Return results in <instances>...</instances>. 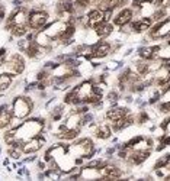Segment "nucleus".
Listing matches in <instances>:
<instances>
[{
    "label": "nucleus",
    "mask_w": 170,
    "mask_h": 181,
    "mask_svg": "<svg viewBox=\"0 0 170 181\" xmlns=\"http://www.w3.org/2000/svg\"><path fill=\"white\" fill-rule=\"evenodd\" d=\"M44 129H45V120L44 119H39V117H31V119H28L26 117V119H23V122L20 125L12 128V131H13V139H12V142L13 141L26 142L28 139L41 135L44 132Z\"/></svg>",
    "instance_id": "1"
},
{
    "label": "nucleus",
    "mask_w": 170,
    "mask_h": 181,
    "mask_svg": "<svg viewBox=\"0 0 170 181\" xmlns=\"http://www.w3.org/2000/svg\"><path fill=\"white\" fill-rule=\"evenodd\" d=\"M34 100L31 99L29 96H16L12 99L10 103V109H12V115L13 119H26L32 115V110H34Z\"/></svg>",
    "instance_id": "2"
},
{
    "label": "nucleus",
    "mask_w": 170,
    "mask_h": 181,
    "mask_svg": "<svg viewBox=\"0 0 170 181\" xmlns=\"http://www.w3.org/2000/svg\"><path fill=\"white\" fill-rule=\"evenodd\" d=\"M68 154H71L74 158H83L90 159L95 155V145L90 138H82L76 141L73 145H68Z\"/></svg>",
    "instance_id": "3"
},
{
    "label": "nucleus",
    "mask_w": 170,
    "mask_h": 181,
    "mask_svg": "<svg viewBox=\"0 0 170 181\" xmlns=\"http://www.w3.org/2000/svg\"><path fill=\"white\" fill-rule=\"evenodd\" d=\"M50 23V12L44 7H31L28 26L31 31H41Z\"/></svg>",
    "instance_id": "4"
},
{
    "label": "nucleus",
    "mask_w": 170,
    "mask_h": 181,
    "mask_svg": "<svg viewBox=\"0 0 170 181\" xmlns=\"http://www.w3.org/2000/svg\"><path fill=\"white\" fill-rule=\"evenodd\" d=\"M25 58L22 54L19 52H12V54H7L3 64H1V68L6 71V73H10V74H15V75H19L25 71Z\"/></svg>",
    "instance_id": "5"
},
{
    "label": "nucleus",
    "mask_w": 170,
    "mask_h": 181,
    "mask_svg": "<svg viewBox=\"0 0 170 181\" xmlns=\"http://www.w3.org/2000/svg\"><path fill=\"white\" fill-rule=\"evenodd\" d=\"M29 12H31V7H28V6H23V4L16 6V7L10 12V15L6 17L4 29L7 31L12 25H28Z\"/></svg>",
    "instance_id": "6"
},
{
    "label": "nucleus",
    "mask_w": 170,
    "mask_h": 181,
    "mask_svg": "<svg viewBox=\"0 0 170 181\" xmlns=\"http://www.w3.org/2000/svg\"><path fill=\"white\" fill-rule=\"evenodd\" d=\"M67 26H68V22L61 20V19H57V20L50 22V23H48L42 31L47 33L52 41H58V39H60V36L64 33V31H66V28H67Z\"/></svg>",
    "instance_id": "7"
},
{
    "label": "nucleus",
    "mask_w": 170,
    "mask_h": 181,
    "mask_svg": "<svg viewBox=\"0 0 170 181\" xmlns=\"http://www.w3.org/2000/svg\"><path fill=\"white\" fill-rule=\"evenodd\" d=\"M44 145H45V138H44L42 133L35 136V138H31L22 147L23 155H35L36 152H39L41 149L44 148Z\"/></svg>",
    "instance_id": "8"
},
{
    "label": "nucleus",
    "mask_w": 170,
    "mask_h": 181,
    "mask_svg": "<svg viewBox=\"0 0 170 181\" xmlns=\"http://www.w3.org/2000/svg\"><path fill=\"white\" fill-rule=\"evenodd\" d=\"M101 178H106V180H115V178H121L122 177V171L116 165H109L108 162L102 165L101 168H98Z\"/></svg>",
    "instance_id": "9"
},
{
    "label": "nucleus",
    "mask_w": 170,
    "mask_h": 181,
    "mask_svg": "<svg viewBox=\"0 0 170 181\" xmlns=\"http://www.w3.org/2000/svg\"><path fill=\"white\" fill-rule=\"evenodd\" d=\"M13 122L10 104H0V131L7 129Z\"/></svg>",
    "instance_id": "10"
},
{
    "label": "nucleus",
    "mask_w": 170,
    "mask_h": 181,
    "mask_svg": "<svg viewBox=\"0 0 170 181\" xmlns=\"http://www.w3.org/2000/svg\"><path fill=\"white\" fill-rule=\"evenodd\" d=\"M112 52V45L108 41H99L93 45V52H92V60L93 58H105Z\"/></svg>",
    "instance_id": "11"
},
{
    "label": "nucleus",
    "mask_w": 170,
    "mask_h": 181,
    "mask_svg": "<svg viewBox=\"0 0 170 181\" xmlns=\"http://www.w3.org/2000/svg\"><path fill=\"white\" fill-rule=\"evenodd\" d=\"M132 17H134V10L129 9V7H124L118 15L114 17V25L121 28V26L129 23V22L132 20Z\"/></svg>",
    "instance_id": "12"
},
{
    "label": "nucleus",
    "mask_w": 170,
    "mask_h": 181,
    "mask_svg": "<svg viewBox=\"0 0 170 181\" xmlns=\"http://www.w3.org/2000/svg\"><path fill=\"white\" fill-rule=\"evenodd\" d=\"M153 25V19L151 17H140L138 20H131V31L135 33H143L147 29H150V26Z\"/></svg>",
    "instance_id": "13"
},
{
    "label": "nucleus",
    "mask_w": 170,
    "mask_h": 181,
    "mask_svg": "<svg viewBox=\"0 0 170 181\" xmlns=\"http://www.w3.org/2000/svg\"><path fill=\"white\" fill-rule=\"evenodd\" d=\"M86 16H87V26H89V28H95V26H98L99 23L105 22L103 10L98 9V7H96V9L89 10V13H87Z\"/></svg>",
    "instance_id": "14"
},
{
    "label": "nucleus",
    "mask_w": 170,
    "mask_h": 181,
    "mask_svg": "<svg viewBox=\"0 0 170 181\" xmlns=\"http://www.w3.org/2000/svg\"><path fill=\"white\" fill-rule=\"evenodd\" d=\"M127 115H129V109H127V107H112L105 113V117L111 122H115V120H118V119Z\"/></svg>",
    "instance_id": "15"
},
{
    "label": "nucleus",
    "mask_w": 170,
    "mask_h": 181,
    "mask_svg": "<svg viewBox=\"0 0 170 181\" xmlns=\"http://www.w3.org/2000/svg\"><path fill=\"white\" fill-rule=\"evenodd\" d=\"M112 31H114V26H112L109 22H102V23H99L98 26H95V28H93L95 35H96L98 38H101V39L106 38V36H109V35L112 33Z\"/></svg>",
    "instance_id": "16"
},
{
    "label": "nucleus",
    "mask_w": 170,
    "mask_h": 181,
    "mask_svg": "<svg viewBox=\"0 0 170 181\" xmlns=\"http://www.w3.org/2000/svg\"><path fill=\"white\" fill-rule=\"evenodd\" d=\"M132 122H134V117L131 115H127L124 117H121V119H118V120H115V122H112L111 128H112V131L119 132L122 129H125V128H128V126H131Z\"/></svg>",
    "instance_id": "17"
},
{
    "label": "nucleus",
    "mask_w": 170,
    "mask_h": 181,
    "mask_svg": "<svg viewBox=\"0 0 170 181\" xmlns=\"http://www.w3.org/2000/svg\"><path fill=\"white\" fill-rule=\"evenodd\" d=\"M12 84H13V74L6 71L0 73V93L7 91L12 87Z\"/></svg>",
    "instance_id": "18"
},
{
    "label": "nucleus",
    "mask_w": 170,
    "mask_h": 181,
    "mask_svg": "<svg viewBox=\"0 0 170 181\" xmlns=\"http://www.w3.org/2000/svg\"><path fill=\"white\" fill-rule=\"evenodd\" d=\"M160 50H161L160 47H141V48H138V55H140V58L148 61V60H153L157 51Z\"/></svg>",
    "instance_id": "19"
},
{
    "label": "nucleus",
    "mask_w": 170,
    "mask_h": 181,
    "mask_svg": "<svg viewBox=\"0 0 170 181\" xmlns=\"http://www.w3.org/2000/svg\"><path fill=\"white\" fill-rule=\"evenodd\" d=\"M112 135V128L108 123H99L98 128L95 129V136L98 139H109Z\"/></svg>",
    "instance_id": "20"
},
{
    "label": "nucleus",
    "mask_w": 170,
    "mask_h": 181,
    "mask_svg": "<svg viewBox=\"0 0 170 181\" xmlns=\"http://www.w3.org/2000/svg\"><path fill=\"white\" fill-rule=\"evenodd\" d=\"M7 31L10 32L12 36H15V38H23V36L28 35V32H29L31 29H29L28 25H12Z\"/></svg>",
    "instance_id": "21"
},
{
    "label": "nucleus",
    "mask_w": 170,
    "mask_h": 181,
    "mask_svg": "<svg viewBox=\"0 0 170 181\" xmlns=\"http://www.w3.org/2000/svg\"><path fill=\"white\" fill-rule=\"evenodd\" d=\"M64 112H66V103H61V104H57L55 107H52L48 115L52 122H60L64 116Z\"/></svg>",
    "instance_id": "22"
},
{
    "label": "nucleus",
    "mask_w": 170,
    "mask_h": 181,
    "mask_svg": "<svg viewBox=\"0 0 170 181\" xmlns=\"http://www.w3.org/2000/svg\"><path fill=\"white\" fill-rule=\"evenodd\" d=\"M128 3V0H106V7L108 9H118V7H124Z\"/></svg>",
    "instance_id": "23"
},
{
    "label": "nucleus",
    "mask_w": 170,
    "mask_h": 181,
    "mask_svg": "<svg viewBox=\"0 0 170 181\" xmlns=\"http://www.w3.org/2000/svg\"><path fill=\"white\" fill-rule=\"evenodd\" d=\"M164 16H166V9H158V10L153 15L151 19H153V20H161Z\"/></svg>",
    "instance_id": "24"
},
{
    "label": "nucleus",
    "mask_w": 170,
    "mask_h": 181,
    "mask_svg": "<svg viewBox=\"0 0 170 181\" xmlns=\"http://www.w3.org/2000/svg\"><path fill=\"white\" fill-rule=\"evenodd\" d=\"M118 97H119V94L116 91H111V93L108 94V101H109V103H115V101H118Z\"/></svg>",
    "instance_id": "25"
},
{
    "label": "nucleus",
    "mask_w": 170,
    "mask_h": 181,
    "mask_svg": "<svg viewBox=\"0 0 170 181\" xmlns=\"http://www.w3.org/2000/svg\"><path fill=\"white\" fill-rule=\"evenodd\" d=\"M138 120H140V123H145V122L148 120V115H147L145 112H141L140 116H138Z\"/></svg>",
    "instance_id": "26"
},
{
    "label": "nucleus",
    "mask_w": 170,
    "mask_h": 181,
    "mask_svg": "<svg viewBox=\"0 0 170 181\" xmlns=\"http://www.w3.org/2000/svg\"><path fill=\"white\" fill-rule=\"evenodd\" d=\"M161 145H164V147H167V145H170V136L169 138H161Z\"/></svg>",
    "instance_id": "27"
},
{
    "label": "nucleus",
    "mask_w": 170,
    "mask_h": 181,
    "mask_svg": "<svg viewBox=\"0 0 170 181\" xmlns=\"http://www.w3.org/2000/svg\"><path fill=\"white\" fill-rule=\"evenodd\" d=\"M154 1H156V4L161 6V4H166V3H169L170 0H154Z\"/></svg>",
    "instance_id": "28"
}]
</instances>
